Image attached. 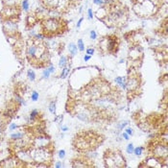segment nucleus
Wrapping results in <instances>:
<instances>
[{"mask_svg":"<svg viewBox=\"0 0 168 168\" xmlns=\"http://www.w3.org/2000/svg\"><path fill=\"white\" fill-rule=\"evenodd\" d=\"M133 149H135V147H133V143H129L128 145H127L126 152L128 153V154H133Z\"/></svg>","mask_w":168,"mask_h":168,"instance_id":"nucleus-28","label":"nucleus"},{"mask_svg":"<svg viewBox=\"0 0 168 168\" xmlns=\"http://www.w3.org/2000/svg\"><path fill=\"white\" fill-rule=\"evenodd\" d=\"M121 39L115 33L108 34L100 37L97 43V50L102 55H115L120 49Z\"/></svg>","mask_w":168,"mask_h":168,"instance_id":"nucleus-6","label":"nucleus"},{"mask_svg":"<svg viewBox=\"0 0 168 168\" xmlns=\"http://www.w3.org/2000/svg\"><path fill=\"white\" fill-rule=\"evenodd\" d=\"M144 37V33L141 29L133 30L124 34V39L129 43L130 47L140 45V42Z\"/></svg>","mask_w":168,"mask_h":168,"instance_id":"nucleus-12","label":"nucleus"},{"mask_svg":"<svg viewBox=\"0 0 168 168\" xmlns=\"http://www.w3.org/2000/svg\"><path fill=\"white\" fill-rule=\"evenodd\" d=\"M50 74H51V73H50L49 71H48L47 68H45V69H44L43 72H42V77H43V78H45V79H47L48 77L50 76Z\"/></svg>","mask_w":168,"mask_h":168,"instance_id":"nucleus-36","label":"nucleus"},{"mask_svg":"<svg viewBox=\"0 0 168 168\" xmlns=\"http://www.w3.org/2000/svg\"><path fill=\"white\" fill-rule=\"evenodd\" d=\"M39 97H40L39 92H37V91H33V92H32V94H31V99H32L33 101L39 100Z\"/></svg>","mask_w":168,"mask_h":168,"instance_id":"nucleus-29","label":"nucleus"},{"mask_svg":"<svg viewBox=\"0 0 168 168\" xmlns=\"http://www.w3.org/2000/svg\"><path fill=\"white\" fill-rule=\"evenodd\" d=\"M39 115H40V112L36 109H33V111L30 112V120L31 121H36V120L39 118Z\"/></svg>","mask_w":168,"mask_h":168,"instance_id":"nucleus-19","label":"nucleus"},{"mask_svg":"<svg viewBox=\"0 0 168 168\" xmlns=\"http://www.w3.org/2000/svg\"><path fill=\"white\" fill-rule=\"evenodd\" d=\"M93 1V3L95 5H97V6H103V5H105V4H107V3L109 1H111V0H92Z\"/></svg>","mask_w":168,"mask_h":168,"instance_id":"nucleus-26","label":"nucleus"},{"mask_svg":"<svg viewBox=\"0 0 168 168\" xmlns=\"http://www.w3.org/2000/svg\"><path fill=\"white\" fill-rule=\"evenodd\" d=\"M149 150L152 156L156 157L162 162L167 163L168 156V146L166 138L160 139H153L149 142Z\"/></svg>","mask_w":168,"mask_h":168,"instance_id":"nucleus-8","label":"nucleus"},{"mask_svg":"<svg viewBox=\"0 0 168 168\" xmlns=\"http://www.w3.org/2000/svg\"><path fill=\"white\" fill-rule=\"evenodd\" d=\"M103 136L92 131H83L76 133L74 136L73 144L74 149L81 154L95 150L103 142Z\"/></svg>","mask_w":168,"mask_h":168,"instance_id":"nucleus-5","label":"nucleus"},{"mask_svg":"<svg viewBox=\"0 0 168 168\" xmlns=\"http://www.w3.org/2000/svg\"><path fill=\"white\" fill-rule=\"evenodd\" d=\"M48 109H49V112H51V114H56V102H54V101H52V102H51L50 103V104H49V108H48Z\"/></svg>","mask_w":168,"mask_h":168,"instance_id":"nucleus-25","label":"nucleus"},{"mask_svg":"<svg viewBox=\"0 0 168 168\" xmlns=\"http://www.w3.org/2000/svg\"><path fill=\"white\" fill-rule=\"evenodd\" d=\"M140 87H141V77L138 71V68L131 67L129 71V76L126 78V90L128 92V96H136L140 90Z\"/></svg>","mask_w":168,"mask_h":168,"instance_id":"nucleus-10","label":"nucleus"},{"mask_svg":"<svg viewBox=\"0 0 168 168\" xmlns=\"http://www.w3.org/2000/svg\"><path fill=\"white\" fill-rule=\"evenodd\" d=\"M126 125H128V121L121 122V123H120V125H118V129H119V130H122Z\"/></svg>","mask_w":168,"mask_h":168,"instance_id":"nucleus-38","label":"nucleus"},{"mask_svg":"<svg viewBox=\"0 0 168 168\" xmlns=\"http://www.w3.org/2000/svg\"><path fill=\"white\" fill-rule=\"evenodd\" d=\"M16 128H18V126H16V124H13H13H11V125H10V131H13V130H15V129H16Z\"/></svg>","mask_w":168,"mask_h":168,"instance_id":"nucleus-44","label":"nucleus"},{"mask_svg":"<svg viewBox=\"0 0 168 168\" xmlns=\"http://www.w3.org/2000/svg\"><path fill=\"white\" fill-rule=\"evenodd\" d=\"M90 40H96V39H97V33H96L94 30H91L90 32Z\"/></svg>","mask_w":168,"mask_h":168,"instance_id":"nucleus-32","label":"nucleus"},{"mask_svg":"<svg viewBox=\"0 0 168 168\" xmlns=\"http://www.w3.org/2000/svg\"><path fill=\"white\" fill-rule=\"evenodd\" d=\"M114 82L116 85H120V87H122V85L126 82V77H121V76H118L114 79Z\"/></svg>","mask_w":168,"mask_h":168,"instance_id":"nucleus-22","label":"nucleus"},{"mask_svg":"<svg viewBox=\"0 0 168 168\" xmlns=\"http://www.w3.org/2000/svg\"><path fill=\"white\" fill-rule=\"evenodd\" d=\"M4 131H5V127L3 126L2 123H0V141H1L3 136H4Z\"/></svg>","mask_w":168,"mask_h":168,"instance_id":"nucleus-30","label":"nucleus"},{"mask_svg":"<svg viewBox=\"0 0 168 168\" xmlns=\"http://www.w3.org/2000/svg\"><path fill=\"white\" fill-rule=\"evenodd\" d=\"M125 133H128L129 136H133V129L131 128V127H128V128H126V129H125Z\"/></svg>","mask_w":168,"mask_h":168,"instance_id":"nucleus-37","label":"nucleus"},{"mask_svg":"<svg viewBox=\"0 0 168 168\" xmlns=\"http://www.w3.org/2000/svg\"><path fill=\"white\" fill-rule=\"evenodd\" d=\"M72 167L78 168V167H92L93 165V162L88 159L87 156H85L84 154H82L79 157H76L74 160H72Z\"/></svg>","mask_w":168,"mask_h":168,"instance_id":"nucleus-13","label":"nucleus"},{"mask_svg":"<svg viewBox=\"0 0 168 168\" xmlns=\"http://www.w3.org/2000/svg\"><path fill=\"white\" fill-rule=\"evenodd\" d=\"M61 132H67L68 131V127L63 125V126L61 127Z\"/></svg>","mask_w":168,"mask_h":168,"instance_id":"nucleus-45","label":"nucleus"},{"mask_svg":"<svg viewBox=\"0 0 168 168\" xmlns=\"http://www.w3.org/2000/svg\"><path fill=\"white\" fill-rule=\"evenodd\" d=\"M96 18L109 28L122 29L129 21L130 9L120 0H111L97 9Z\"/></svg>","mask_w":168,"mask_h":168,"instance_id":"nucleus-1","label":"nucleus"},{"mask_svg":"<svg viewBox=\"0 0 168 168\" xmlns=\"http://www.w3.org/2000/svg\"><path fill=\"white\" fill-rule=\"evenodd\" d=\"M152 50L155 52L156 59L160 63L167 64V46L166 45H159L152 48Z\"/></svg>","mask_w":168,"mask_h":168,"instance_id":"nucleus-14","label":"nucleus"},{"mask_svg":"<svg viewBox=\"0 0 168 168\" xmlns=\"http://www.w3.org/2000/svg\"><path fill=\"white\" fill-rule=\"evenodd\" d=\"M155 33L162 37H165V39L167 37V16H164L163 19H162L160 27L155 30Z\"/></svg>","mask_w":168,"mask_h":168,"instance_id":"nucleus-16","label":"nucleus"},{"mask_svg":"<svg viewBox=\"0 0 168 168\" xmlns=\"http://www.w3.org/2000/svg\"><path fill=\"white\" fill-rule=\"evenodd\" d=\"M91 59V56H90V55H88V54H85V56H84V61H88Z\"/></svg>","mask_w":168,"mask_h":168,"instance_id":"nucleus-41","label":"nucleus"},{"mask_svg":"<svg viewBox=\"0 0 168 168\" xmlns=\"http://www.w3.org/2000/svg\"><path fill=\"white\" fill-rule=\"evenodd\" d=\"M145 150V148L142 146H138V147H136L135 149H133V154H135L136 156H141L142 154H143V151Z\"/></svg>","mask_w":168,"mask_h":168,"instance_id":"nucleus-20","label":"nucleus"},{"mask_svg":"<svg viewBox=\"0 0 168 168\" xmlns=\"http://www.w3.org/2000/svg\"><path fill=\"white\" fill-rule=\"evenodd\" d=\"M133 11L136 16L143 19L157 18L166 5L165 0H131Z\"/></svg>","mask_w":168,"mask_h":168,"instance_id":"nucleus-4","label":"nucleus"},{"mask_svg":"<svg viewBox=\"0 0 168 168\" xmlns=\"http://www.w3.org/2000/svg\"><path fill=\"white\" fill-rule=\"evenodd\" d=\"M40 34L44 39L61 37L69 31L68 21L63 16H48L40 22Z\"/></svg>","mask_w":168,"mask_h":168,"instance_id":"nucleus-3","label":"nucleus"},{"mask_svg":"<svg viewBox=\"0 0 168 168\" xmlns=\"http://www.w3.org/2000/svg\"><path fill=\"white\" fill-rule=\"evenodd\" d=\"M103 160L105 162V167L119 168L127 167V163L124 156L117 149H108L105 151Z\"/></svg>","mask_w":168,"mask_h":168,"instance_id":"nucleus-7","label":"nucleus"},{"mask_svg":"<svg viewBox=\"0 0 168 168\" xmlns=\"http://www.w3.org/2000/svg\"><path fill=\"white\" fill-rule=\"evenodd\" d=\"M69 2L72 7H76L82 2V0H69Z\"/></svg>","mask_w":168,"mask_h":168,"instance_id":"nucleus-34","label":"nucleus"},{"mask_svg":"<svg viewBox=\"0 0 168 168\" xmlns=\"http://www.w3.org/2000/svg\"><path fill=\"white\" fill-rule=\"evenodd\" d=\"M77 47H78V50L81 51V52H84V51H85V42H83V40H82V39L78 40Z\"/></svg>","mask_w":168,"mask_h":168,"instance_id":"nucleus-24","label":"nucleus"},{"mask_svg":"<svg viewBox=\"0 0 168 168\" xmlns=\"http://www.w3.org/2000/svg\"><path fill=\"white\" fill-rule=\"evenodd\" d=\"M88 19H93L94 18V13H93V10H92L91 8H90L88 10Z\"/></svg>","mask_w":168,"mask_h":168,"instance_id":"nucleus-33","label":"nucleus"},{"mask_svg":"<svg viewBox=\"0 0 168 168\" xmlns=\"http://www.w3.org/2000/svg\"><path fill=\"white\" fill-rule=\"evenodd\" d=\"M27 77H28V79L30 81H35L36 80V73L35 71H34L33 69H28V71H27Z\"/></svg>","mask_w":168,"mask_h":168,"instance_id":"nucleus-21","label":"nucleus"},{"mask_svg":"<svg viewBox=\"0 0 168 168\" xmlns=\"http://www.w3.org/2000/svg\"><path fill=\"white\" fill-rule=\"evenodd\" d=\"M21 12L22 8L20 3L10 6H3V8L0 11V20H1V22L13 21L18 23L20 20Z\"/></svg>","mask_w":168,"mask_h":168,"instance_id":"nucleus-11","label":"nucleus"},{"mask_svg":"<svg viewBox=\"0 0 168 168\" xmlns=\"http://www.w3.org/2000/svg\"><path fill=\"white\" fill-rule=\"evenodd\" d=\"M40 22V20L39 18H37L36 12L35 11L29 12L25 18V28H26V30H31Z\"/></svg>","mask_w":168,"mask_h":168,"instance_id":"nucleus-15","label":"nucleus"},{"mask_svg":"<svg viewBox=\"0 0 168 168\" xmlns=\"http://www.w3.org/2000/svg\"><path fill=\"white\" fill-rule=\"evenodd\" d=\"M46 68L48 69V71L50 72V73H54V71H55V66H52V64H50L49 67H46Z\"/></svg>","mask_w":168,"mask_h":168,"instance_id":"nucleus-39","label":"nucleus"},{"mask_svg":"<svg viewBox=\"0 0 168 168\" xmlns=\"http://www.w3.org/2000/svg\"><path fill=\"white\" fill-rule=\"evenodd\" d=\"M21 8L24 11H28L29 9V1L28 0H23L21 2Z\"/></svg>","mask_w":168,"mask_h":168,"instance_id":"nucleus-27","label":"nucleus"},{"mask_svg":"<svg viewBox=\"0 0 168 168\" xmlns=\"http://www.w3.org/2000/svg\"><path fill=\"white\" fill-rule=\"evenodd\" d=\"M70 58H71V56H70V57L61 56V58H60V61H59V66H60V68H64V67L67 66L68 61H69Z\"/></svg>","mask_w":168,"mask_h":168,"instance_id":"nucleus-17","label":"nucleus"},{"mask_svg":"<svg viewBox=\"0 0 168 168\" xmlns=\"http://www.w3.org/2000/svg\"><path fill=\"white\" fill-rule=\"evenodd\" d=\"M69 72H70V69H69V68H68L67 66L64 67V68H61V76H60V78L64 79V78L67 77V75L69 74Z\"/></svg>","mask_w":168,"mask_h":168,"instance_id":"nucleus-23","label":"nucleus"},{"mask_svg":"<svg viewBox=\"0 0 168 168\" xmlns=\"http://www.w3.org/2000/svg\"><path fill=\"white\" fill-rule=\"evenodd\" d=\"M25 57L35 68H46L51 64L49 46L42 37H31L26 40Z\"/></svg>","mask_w":168,"mask_h":168,"instance_id":"nucleus-2","label":"nucleus"},{"mask_svg":"<svg viewBox=\"0 0 168 168\" xmlns=\"http://www.w3.org/2000/svg\"><path fill=\"white\" fill-rule=\"evenodd\" d=\"M59 157L61 160H64L66 157V150H60L59 151Z\"/></svg>","mask_w":168,"mask_h":168,"instance_id":"nucleus-35","label":"nucleus"},{"mask_svg":"<svg viewBox=\"0 0 168 168\" xmlns=\"http://www.w3.org/2000/svg\"><path fill=\"white\" fill-rule=\"evenodd\" d=\"M122 138H124L125 140H129V139H130V138H130V136H129L127 133H125V132H124V133H122Z\"/></svg>","mask_w":168,"mask_h":168,"instance_id":"nucleus-40","label":"nucleus"},{"mask_svg":"<svg viewBox=\"0 0 168 168\" xmlns=\"http://www.w3.org/2000/svg\"><path fill=\"white\" fill-rule=\"evenodd\" d=\"M83 20H84V18H81L80 19H79V21L77 22V28H80L81 27V24H82V22H83Z\"/></svg>","mask_w":168,"mask_h":168,"instance_id":"nucleus-43","label":"nucleus"},{"mask_svg":"<svg viewBox=\"0 0 168 168\" xmlns=\"http://www.w3.org/2000/svg\"><path fill=\"white\" fill-rule=\"evenodd\" d=\"M40 7L49 12H56L61 15L69 12L72 6L69 0H40Z\"/></svg>","mask_w":168,"mask_h":168,"instance_id":"nucleus-9","label":"nucleus"},{"mask_svg":"<svg viewBox=\"0 0 168 168\" xmlns=\"http://www.w3.org/2000/svg\"><path fill=\"white\" fill-rule=\"evenodd\" d=\"M68 51L70 53V56L73 57L75 55L77 54L78 52V47H77V44H75L74 42H70L69 45H68Z\"/></svg>","mask_w":168,"mask_h":168,"instance_id":"nucleus-18","label":"nucleus"},{"mask_svg":"<svg viewBox=\"0 0 168 168\" xmlns=\"http://www.w3.org/2000/svg\"><path fill=\"white\" fill-rule=\"evenodd\" d=\"M63 166H64V164L61 163V162H57L56 163H55V167H57V168H61Z\"/></svg>","mask_w":168,"mask_h":168,"instance_id":"nucleus-42","label":"nucleus"},{"mask_svg":"<svg viewBox=\"0 0 168 168\" xmlns=\"http://www.w3.org/2000/svg\"><path fill=\"white\" fill-rule=\"evenodd\" d=\"M95 52V49L93 47H88L87 50H85V54L90 55V56H93V54Z\"/></svg>","mask_w":168,"mask_h":168,"instance_id":"nucleus-31","label":"nucleus"}]
</instances>
